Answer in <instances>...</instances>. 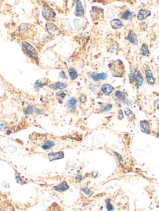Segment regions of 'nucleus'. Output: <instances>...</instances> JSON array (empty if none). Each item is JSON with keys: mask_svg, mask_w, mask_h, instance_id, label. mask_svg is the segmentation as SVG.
Segmentation results:
<instances>
[{"mask_svg": "<svg viewBox=\"0 0 159 211\" xmlns=\"http://www.w3.org/2000/svg\"><path fill=\"white\" fill-rule=\"evenodd\" d=\"M111 75L113 77H122L125 74V68L122 61L118 60L109 65Z\"/></svg>", "mask_w": 159, "mask_h": 211, "instance_id": "obj_1", "label": "nucleus"}, {"mask_svg": "<svg viewBox=\"0 0 159 211\" xmlns=\"http://www.w3.org/2000/svg\"><path fill=\"white\" fill-rule=\"evenodd\" d=\"M22 46L28 56L31 59H37L38 58V53L37 50L35 49L32 45H30L28 42L23 41L22 42Z\"/></svg>", "mask_w": 159, "mask_h": 211, "instance_id": "obj_2", "label": "nucleus"}, {"mask_svg": "<svg viewBox=\"0 0 159 211\" xmlns=\"http://www.w3.org/2000/svg\"><path fill=\"white\" fill-rule=\"evenodd\" d=\"M114 97L116 98V101H117V103L119 105V106H121V103H124L127 106H131L133 103H132L131 101L127 99V94L125 92L117 91L114 93Z\"/></svg>", "mask_w": 159, "mask_h": 211, "instance_id": "obj_3", "label": "nucleus"}, {"mask_svg": "<svg viewBox=\"0 0 159 211\" xmlns=\"http://www.w3.org/2000/svg\"><path fill=\"white\" fill-rule=\"evenodd\" d=\"M42 14L43 15V17L47 21L52 20L55 16V13L53 10L47 5H44L43 9L42 11Z\"/></svg>", "mask_w": 159, "mask_h": 211, "instance_id": "obj_4", "label": "nucleus"}, {"mask_svg": "<svg viewBox=\"0 0 159 211\" xmlns=\"http://www.w3.org/2000/svg\"><path fill=\"white\" fill-rule=\"evenodd\" d=\"M70 186L68 183L66 181H63L60 182L59 184H58L53 187V189L54 191H57L59 193H64L65 192L69 189Z\"/></svg>", "mask_w": 159, "mask_h": 211, "instance_id": "obj_5", "label": "nucleus"}, {"mask_svg": "<svg viewBox=\"0 0 159 211\" xmlns=\"http://www.w3.org/2000/svg\"><path fill=\"white\" fill-rule=\"evenodd\" d=\"M64 152L62 151L50 152L47 155V157L50 161H55L64 158Z\"/></svg>", "mask_w": 159, "mask_h": 211, "instance_id": "obj_6", "label": "nucleus"}, {"mask_svg": "<svg viewBox=\"0 0 159 211\" xmlns=\"http://www.w3.org/2000/svg\"><path fill=\"white\" fill-rule=\"evenodd\" d=\"M140 128L142 132L147 134H149L151 132V128L150 123L147 120H142L140 122Z\"/></svg>", "mask_w": 159, "mask_h": 211, "instance_id": "obj_7", "label": "nucleus"}, {"mask_svg": "<svg viewBox=\"0 0 159 211\" xmlns=\"http://www.w3.org/2000/svg\"><path fill=\"white\" fill-rule=\"evenodd\" d=\"M147 83L148 84L152 85L156 83V79L153 76V73L150 69H147L145 71Z\"/></svg>", "mask_w": 159, "mask_h": 211, "instance_id": "obj_8", "label": "nucleus"}, {"mask_svg": "<svg viewBox=\"0 0 159 211\" xmlns=\"http://www.w3.org/2000/svg\"><path fill=\"white\" fill-rule=\"evenodd\" d=\"M127 39L130 43L134 45H138V40L137 38V36L135 33L134 32L133 30H130L129 34L127 35Z\"/></svg>", "mask_w": 159, "mask_h": 211, "instance_id": "obj_9", "label": "nucleus"}, {"mask_svg": "<svg viewBox=\"0 0 159 211\" xmlns=\"http://www.w3.org/2000/svg\"><path fill=\"white\" fill-rule=\"evenodd\" d=\"M85 12H84V7L82 5V3L80 1H78L76 5L75 8V15L77 17H82L84 16Z\"/></svg>", "mask_w": 159, "mask_h": 211, "instance_id": "obj_10", "label": "nucleus"}, {"mask_svg": "<svg viewBox=\"0 0 159 211\" xmlns=\"http://www.w3.org/2000/svg\"><path fill=\"white\" fill-rule=\"evenodd\" d=\"M134 85L137 89L141 87L143 83V77L140 71H137L136 75L134 78Z\"/></svg>", "mask_w": 159, "mask_h": 211, "instance_id": "obj_11", "label": "nucleus"}, {"mask_svg": "<svg viewBox=\"0 0 159 211\" xmlns=\"http://www.w3.org/2000/svg\"><path fill=\"white\" fill-rule=\"evenodd\" d=\"M55 146V143L53 141V140L47 139L42 144L41 149L44 151H49L50 149H52V148Z\"/></svg>", "mask_w": 159, "mask_h": 211, "instance_id": "obj_12", "label": "nucleus"}, {"mask_svg": "<svg viewBox=\"0 0 159 211\" xmlns=\"http://www.w3.org/2000/svg\"><path fill=\"white\" fill-rule=\"evenodd\" d=\"M68 85L66 83L57 82V83L51 84L49 85V88L52 90H64L67 87Z\"/></svg>", "mask_w": 159, "mask_h": 211, "instance_id": "obj_13", "label": "nucleus"}, {"mask_svg": "<svg viewBox=\"0 0 159 211\" xmlns=\"http://www.w3.org/2000/svg\"><path fill=\"white\" fill-rule=\"evenodd\" d=\"M114 88L111 85L108 84H104L102 85V87H101V90L102 92L104 93L105 95H109L112 92H113Z\"/></svg>", "mask_w": 159, "mask_h": 211, "instance_id": "obj_14", "label": "nucleus"}, {"mask_svg": "<svg viewBox=\"0 0 159 211\" xmlns=\"http://www.w3.org/2000/svg\"><path fill=\"white\" fill-rule=\"evenodd\" d=\"M150 14H151L150 11L144 9H141L139 11L137 17L139 21H143L147 17H148L149 15H150Z\"/></svg>", "mask_w": 159, "mask_h": 211, "instance_id": "obj_15", "label": "nucleus"}, {"mask_svg": "<svg viewBox=\"0 0 159 211\" xmlns=\"http://www.w3.org/2000/svg\"><path fill=\"white\" fill-rule=\"evenodd\" d=\"M111 26L113 29H119L123 27L122 22L119 19H114L110 22Z\"/></svg>", "mask_w": 159, "mask_h": 211, "instance_id": "obj_16", "label": "nucleus"}, {"mask_svg": "<svg viewBox=\"0 0 159 211\" xmlns=\"http://www.w3.org/2000/svg\"><path fill=\"white\" fill-rule=\"evenodd\" d=\"M76 104H77V100L73 97H70V98L67 101V106L69 109H72L74 107H76Z\"/></svg>", "mask_w": 159, "mask_h": 211, "instance_id": "obj_17", "label": "nucleus"}, {"mask_svg": "<svg viewBox=\"0 0 159 211\" xmlns=\"http://www.w3.org/2000/svg\"><path fill=\"white\" fill-rule=\"evenodd\" d=\"M68 73L71 80L74 81L77 77H78V73L76 71V69L73 68H69L68 69Z\"/></svg>", "mask_w": 159, "mask_h": 211, "instance_id": "obj_18", "label": "nucleus"}, {"mask_svg": "<svg viewBox=\"0 0 159 211\" xmlns=\"http://www.w3.org/2000/svg\"><path fill=\"white\" fill-rule=\"evenodd\" d=\"M124 112L125 115H126L128 119L130 120H133L135 119V115L134 114V113L132 112V110L129 108L128 107L124 108Z\"/></svg>", "mask_w": 159, "mask_h": 211, "instance_id": "obj_19", "label": "nucleus"}, {"mask_svg": "<svg viewBox=\"0 0 159 211\" xmlns=\"http://www.w3.org/2000/svg\"><path fill=\"white\" fill-rule=\"evenodd\" d=\"M141 54H142L143 56H147L148 57L150 56V51L148 48V46H147L146 44H143L142 45V46L141 47Z\"/></svg>", "mask_w": 159, "mask_h": 211, "instance_id": "obj_20", "label": "nucleus"}, {"mask_svg": "<svg viewBox=\"0 0 159 211\" xmlns=\"http://www.w3.org/2000/svg\"><path fill=\"white\" fill-rule=\"evenodd\" d=\"M35 110H36V108H35L34 105H30L25 108L24 113L26 115H31L33 114L34 112H35Z\"/></svg>", "mask_w": 159, "mask_h": 211, "instance_id": "obj_21", "label": "nucleus"}, {"mask_svg": "<svg viewBox=\"0 0 159 211\" xmlns=\"http://www.w3.org/2000/svg\"><path fill=\"white\" fill-rule=\"evenodd\" d=\"M47 84V81H42V79L40 80H37L36 83H35L34 87L35 89H40V88H42L44 87V86H45Z\"/></svg>", "mask_w": 159, "mask_h": 211, "instance_id": "obj_22", "label": "nucleus"}, {"mask_svg": "<svg viewBox=\"0 0 159 211\" xmlns=\"http://www.w3.org/2000/svg\"><path fill=\"white\" fill-rule=\"evenodd\" d=\"M112 108H113V105L111 103H106L103 106L101 107L99 109V111L100 112H107L111 110Z\"/></svg>", "mask_w": 159, "mask_h": 211, "instance_id": "obj_23", "label": "nucleus"}, {"mask_svg": "<svg viewBox=\"0 0 159 211\" xmlns=\"http://www.w3.org/2000/svg\"><path fill=\"white\" fill-rule=\"evenodd\" d=\"M45 27L46 29H47V30L49 33H52L53 32H55V31L57 29V26L51 22L47 23V24L45 25Z\"/></svg>", "mask_w": 159, "mask_h": 211, "instance_id": "obj_24", "label": "nucleus"}, {"mask_svg": "<svg viewBox=\"0 0 159 211\" xmlns=\"http://www.w3.org/2000/svg\"><path fill=\"white\" fill-rule=\"evenodd\" d=\"M133 17V13H132L129 10H126L124 12H123L121 14V18L124 21H127L128 19H131Z\"/></svg>", "mask_w": 159, "mask_h": 211, "instance_id": "obj_25", "label": "nucleus"}, {"mask_svg": "<svg viewBox=\"0 0 159 211\" xmlns=\"http://www.w3.org/2000/svg\"><path fill=\"white\" fill-rule=\"evenodd\" d=\"M137 68H134L132 70L131 72L130 73V74L129 75V83L131 84H133L134 83V78L135 77V75L137 74Z\"/></svg>", "mask_w": 159, "mask_h": 211, "instance_id": "obj_26", "label": "nucleus"}, {"mask_svg": "<svg viewBox=\"0 0 159 211\" xmlns=\"http://www.w3.org/2000/svg\"><path fill=\"white\" fill-rule=\"evenodd\" d=\"M81 191L88 197H91L94 194V192L90 189H89L87 187H81Z\"/></svg>", "mask_w": 159, "mask_h": 211, "instance_id": "obj_27", "label": "nucleus"}, {"mask_svg": "<svg viewBox=\"0 0 159 211\" xmlns=\"http://www.w3.org/2000/svg\"><path fill=\"white\" fill-rule=\"evenodd\" d=\"M105 204H106V208L108 211H112L114 210V206L111 204V199L108 198L105 200Z\"/></svg>", "mask_w": 159, "mask_h": 211, "instance_id": "obj_28", "label": "nucleus"}, {"mask_svg": "<svg viewBox=\"0 0 159 211\" xmlns=\"http://www.w3.org/2000/svg\"><path fill=\"white\" fill-rule=\"evenodd\" d=\"M90 89L92 92H93L95 93H99L100 92V91H101L99 85H96L94 84H91L90 85Z\"/></svg>", "mask_w": 159, "mask_h": 211, "instance_id": "obj_29", "label": "nucleus"}, {"mask_svg": "<svg viewBox=\"0 0 159 211\" xmlns=\"http://www.w3.org/2000/svg\"><path fill=\"white\" fill-rule=\"evenodd\" d=\"M28 29V24H22L19 27V32L20 34H24L26 32V30Z\"/></svg>", "mask_w": 159, "mask_h": 211, "instance_id": "obj_30", "label": "nucleus"}, {"mask_svg": "<svg viewBox=\"0 0 159 211\" xmlns=\"http://www.w3.org/2000/svg\"><path fill=\"white\" fill-rule=\"evenodd\" d=\"M114 152V154L115 155V156L116 157V158H117L118 162H119L120 163H121V164H122L124 162V160L123 157H122V156L121 154H119V153H118L117 152Z\"/></svg>", "mask_w": 159, "mask_h": 211, "instance_id": "obj_31", "label": "nucleus"}, {"mask_svg": "<svg viewBox=\"0 0 159 211\" xmlns=\"http://www.w3.org/2000/svg\"><path fill=\"white\" fill-rule=\"evenodd\" d=\"M84 179V177L81 174H77L75 177V181L76 183H81V182L83 181V180Z\"/></svg>", "mask_w": 159, "mask_h": 211, "instance_id": "obj_32", "label": "nucleus"}, {"mask_svg": "<svg viewBox=\"0 0 159 211\" xmlns=\"http://www.w3.org/2000/svg\"><path fill=\"white\" fill-rule=\"evenodd\" d=\"M90 76L92 78L93 80L95 82H98V81H100L99 79V77H98V73H97L96 72L91 73Z\"/></svg>", "mask_w": 159, "mask_h": 211, "instance_id": "obj_33", "label": "nucleus"}, {"mask_svg": "<svg viewBox=\"0 0 159 211\" xmlns=\"http://www.w3.org/2000/svg\"><path fill=\"white\" fill-rule=\"evenodd\" d=\"M16 180L17 183H18V184H19V185H24L26 183V182L23 180V179L21 178V176L19 175H16Z\"/></svg>", "mask_w": 159, "mask_h": 211, "instance_id": "obj_34", "label": "nucleus"}, {"mask_svg": "<svg viewBox=\"0 0 159 211\" xmlns=\"http://www.w3.org/2000/svg\"><path fill=\"white\" fill-rule=\"evenodd\" d=\"M108 74L106 73H98V77L99 80H102L104 81L105 80L106 78L108 77Z\"/></svg>", "mask_w": 159, "mask_h": 211, "instance_id": "obj_35", "label": "nucleus"}, {"mask_svg": "<svg viewBox=\"0 0 159 211\" xmlns=\"http://www.w3.org/2000/svg\"><path fill=\"white\" fill-rule=\"evenodd\" d=\"M79 101L81 103H84L87 102V97L85 94H81L79 97Z\"/></svg>", "mask_w": 159, "mask_h": 211, "instance_id": "obj_36", "label": "nucleus"}, {"mask_svg": "<svg viewBox=\"0 0 159 211\" xmlns=\"http://www.w3.org/2000/svg\"><path fill=\"white\" fill-rule=\"evenodd\" d=\"M6 126H7L6 123L5 122H4V121L0 120V131L5 130L6 128Z\"/></svg>", "mask_w": 159, "mask_h": 211, "instance_id": "obj_37", "label": "nucleus"}, {"mask_svg": "<svg viewBox=\"0 0 159 211\" xmlns=\"http://www.w3.org/2000/svg\"><path fill=\"white\" fill-rule=\"evenodd\" d=\"M35 113H36L37 115H43L45 113V110L42 108H36Z\"/></svg>", "mask_w": 159, "mask_h": 211, "instance_id": "obj_38", "label": "nucleus"}, {"mask_svg": "<svg viewBox=\"0 0 159 211\" xmlns=\"http://www.w3.org/2000/svg\"><path fill=\"white\" fill-rule=\"evenodd\" d=\"M57 97H59L61 99H65V97L67 95V94L64 92H60L58 94H57Z\"/></svg>", "mask_w": 159, "mask_h": 211, "instance_id": "obj_39", "label": "nucleus"}, {"mask_svg": "<svg viewBox=\"0 0 159 211\" xmlns=\"http://www.w3.org/2000/svg\"><path fill=\"white\" fill-rule=\"evenodd\" d=\"M118 119L119 120H122L124 118V113L122 110H119L118 111Z\"/></svg>", "mask_w": 159, "mask_h": 211, "instance_id": "obj_40", "label": "nucleus"}, {"mask_svg": "<svg viewBox=\"0 0 159 211\" xmlns=\"http://www.w3.org/2000/svg\"><path fill=\"white\" fill-rule=\"evenodd\" d=\"M59 76L61 77V78H62V79H67V75H66V74H65V73L64 72V71H61L60 73V75H59Z\"/></svg>", "mask_w": 159, "mask_h": 211, "instance_id": "obj_41", "label": "nucleus"}, {"mask_svg": "<svg viewBox=\"0 0 159 211\" xmlns=\"http://www.w3.org/2000/svg\"><path fill=\"white\" fill-rule=\"evenodd\" d=\"M155 106L156 107L157 109H159V101L158 102H156V103H155Z\"/></svg>", "mask_w": 159, "mask_h": 211, "instance_id": "obj_42", "label": "nucleus"}, {"mask_svg": "<svg viewBox=\"0 0 159 211\" xmlns=\"http://www.w3.org/2000/svg\"><path fill=\"white\" fill-rule=\"evenodd\" d=\"M156 136L157 137V138H159V129H158V130H157V131L156 132Z\"/></svg>", "mask_w": 159, "mask_h": 211, "instance_id": "obj_43", "label": "nucleus"}, {"mask_svg": "<svg viewBox=\"0 0 159 211\" xmlns=\"http://www.w3.org/2000/svg\"><path fill=\"white\" fill-rule=\"evenodd\" d=\"M158 126H159V122H158Z\"/></svg>", "mask_w": 159, "mask_h": 211, "instance_id": "obj_44", "label": "nucleus"}, {"mask_svg": "<svg viewBox=\"0 0 159 211\" xmlns=\"http://www.w3.org/2000/svg\"><path fill=\"white\" fill-rule=\"evenodd\" d=\"M158 60H159V56H158Z\"/></svg>", "mask_w": 159, "mask_h": 211, "instance_id": "obj_45", "label": "nucleus"}, {"mask_svg": "<svg viewBox=\"0 0 159 211\" xmlns=\"http://www.w3.org/2000/svg\"><path fill=\"white\" fill-rule=\"evenodd\" d=\"M112 211H114V210H112Z\"/></svg>", "mask_w": 159, "mask_h": 211, "instance_id": "obj_46", "label": "nucleus"}]
</instances>
